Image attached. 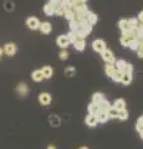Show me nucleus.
<instances>
[{
  "label": "nucleus",
  "mask_w": 143,
  "mask_h": 149,
  "mask_svg": "<svg viewBox=\"0 0 143 149\" xmlns=\"http://www.w3.org/2000/svg\"><path fill=\"white\" fill-rule=\"evenodd\" d=\"M31 78H33L34 82H41L44 80V74L41 72V70H35V71L31 72Z\"/></svg>",
  "instance_id": "nucleus-16"
},
{
  "label": "nucleus",
  "mask_w": 143,
  "mask_h": 149,
  "mask_svg": "<svg viewBox=\"0 0 143 149\" xmlns=\"http://www.w3.org/2000/svg\"><path fill=\"white\" fill-rule=\"evenodd\" d=\"M111 107H112V104H111L110 102L105 98V100L98 104V109H100V111H102V112H107V111L111 108Z\"/></svg>",
  "instance_id": "nucleus-23"
},
{
  "label": "nucleus",
  "mask_w": 143,
  "mask_h": 149,
  "mask_svg": "<svg viewBox=\"0 0 143 149\" xmlns=\"http://www.w3.org/2000/svg\"><path fill=\"white\" fill-rule=\"evenodd\" d=\"M102 58H103V61L105 62H107V63H114L116 62V57H114V55H113V52L111 50H105L102 54Z\"/></svg>",
  "instance_id": "nucleus-6"
},
{
  "label": "nucleus",
  "mask_w": 143,
  "mask_h": 149,
  "mask_svg": "<svg viewBox=\"0 0 143 149\" xmlns=\"http://www.w3.org/2000/svg\"><path fill=\"white\" fill-rule=\"evenodd\" d=\"M4 9H5L6 11H13L14 9H15V4H14L11 0H6V1L4 3Z\"/></svg>",
  "instance_id": "nucleus-33"
},
{
  "label": "nucleus",
  "mask_w": 143,
  "mask_h": 149,
  "mask_svg": "<svg viewBox=\"0 0 143 149\" xmlns=\"http://www.w3.org/2000/svg\"><path fill=\"white\" fill-rule=\"evenodd\" d=\"M86 20L89 21L90 25H95V24H97V21H98V16L96 15L95 13L90 11L89 14H87V16H86Z\"/></svg>",
  "instance_id": "nucleus-18"
},
{
  "label": "nucleus",
  "mask_w": 143,
  "mask_h": 149,
  "mask_svg": "<svg viewBox=\"0 0 143 149\" xmlns=\"http://www.w3.org/2000/svg\"><path fill=\"white\" fill-rule=\"evenodd\" d=\"M136 129H137V130L143 129V116L137 119V123H136Z\"/></svg>",
  "instance_id": "nucleus-40"
},
{
  "label": "nucleus",
  "mask_w": 143,
  "mask_h": 149,
  "mask_svg": "<svg viewBox=\"0 0 143 149\" xmlns=\"http://www.w3.org/2000/svg\"><path fill=\"white\" fill-rule=\"evenodd\" d=\"M112 107L116 111H121V109H126V101H124L123 98H117L116 101L113 102Z\"/></svg>",
  "instance_id": "nucleus-13"
},
{
  "label": "nucleus",
  "mask_w": 143,
  "mask_h": 149,
  "mask_svg": "<svg viewBox=\"0 0 143 149\" xmlns=\"http://www.w3.org/2000/svg\"><path fill=\"white\" fill-rule=\"evenodd\" d=\"M92 49H93L96 52L102 54L105 50H107V46H106V42H105L103 40L97 39V40H93V41H92Z\"/></svg>",
  "instance_id": "nucleus-2"
},
{
  "label": "nucleus",
  "mask_w": 143,
  "mask_h": 149,
  "mask_svg": "<svg viewBox=\"0 0 143 149\" xmlns=\"http://www.w3.org/2000/svg\"><path fill=\"white\" fill-rule=\"evenodd\" d=\"M73 11H75V19H76V20H82V19H86L87 14L90 13L87 5H85V4H81V3L73 6Z\"/></svg>",
  "instance_id": "nucleus-1"
},
{
  "label": "nucleus",
  "mask_w": 143,
  "mask_h": 149,
  "mask_svg": "<svg viewBox=\"0 0 143 149\" xmlns=\"http://www.w3.org/2000/svg\"><path fill=\"white\" fill-rule=\"evenodd\" d=\"M138 133H140L141 139H143V129H140V130H138Z\"/></svg>",
  "instance_id": "nucleus-46"
},
{
  "label": "nucleus",
  "mask_w": 143,
  "mask_h": 149,
  "mask_svg": "<svg viewBox=\"0 0 143 149\" xmlns=\"http://www.w3.org/2000/svg\"><path fill=\"white\" fill-rule=\"evenodd\" d=\"M73 47H75L76 51H84L86 49V41L85 40H76L73 42Z\"/></svg>",
  "instance_id": "nucleus-19"
},
{
  "label": "nucleus",
  "mask_w": 143,
  "mask_h": 149,
  "mask_svg": "<svg viewBox=\"0 0 143 149\" xmlns=\"http://www.w3.org/2000/svg\"><path fill=\"white\" fill-rule=\"evenodd\" d=\"M59 57H60V60H62V61H66V60L68 58V52L66 50H61L60 54H59Z\"/></svg>",
  "instance_id": "nucleus-37"
},
{
  "label": "nucleus",
  "mask_w": 143,
  "mask_h": 149,
  "mask_svg": "<svg viewBox=\"0 0 143 149\" xmlns=\"http://www.w3.org/2000/svg\"><path fill=\"white\" fill-rule=\"evenodd\" d=\"M122 37H126L127 40H132L135 39L136 35H135V31L132 30H126V31H122Z\"/></svg>",
  "instance_id": "nucleus-29"
},
{
  "label": "nucleus",
  "mask_w": 143,
  "mask_h": 149,
  "mask_svg": "<svg viewBox=\"0 0 143 149\" xmlns=\"http://www.w3.org/2000/svg\"><path fill=\"white\" fill-rule=\"evenodd\" d=\"M44 13H45V15H47V16H52L55 14V6L49 1L47 4L44 5Z\"/></svg>",
  "instance_id": "nucleus-17"
},
{
  "label": "nucleus",
  "mask_w": 143,
  "mask_h": 149,
  "mask_svg": "<svg viewBox=\"0 0 143 149\" xmlns=\"http://www.w3.org/2000/svg\"><path fill=\"white\" fill-rule=\"evenodd\" d=\"M124 72H126V73H131V74H133V66H132L131 63H128V62H127L126 71H124ZM124 72H123V73H124Z\"/></svg>",
  "instance_id": "nucleus-42"
},
{
  "label": "nucleus",
  "mask_w": 143,
  "mask_h": 149,
  "mask_svg": "<svg viewBox=\"0 0 143 149\" xmlns=\"http://www.w3.org/2000/svg\"><path fill=\"white\" fill-rule=\"evenodd\" d=\"M70 29H71L72 32H76L78 29H80V24H78V20L73 19V20L70 21Z\"/></svg>",
  "instance_id": "nucleus-32"
},
{
  "label": "nucleus",
  "mask_w": 143,
  "mask_h": 149,
  "mask_svg": "<svg viewBox=\"0 0 143 149\" xmlns=\"http://www.w3.org/2000/svg\"><path fill=\"white\" fill-rule=\"evenodd\" d=\"M78 1H80V3H81V4H85V3H86V1H87V0H78Z\"/></svg>",
  "instance_id": "nucleus-49"
},
{
  "label": "nucleus",
  "mask_w": 143,
  "mask_h": 149,
  "mask_svg": "<svg viewBox=\"0 0 143 149\" xmlns=\"http://www.w3.org/2000/svg\"><path fill=\"white\" fill-rule=\"evenodd\" d=\"M80 149H89V148H87V147H81Z\"/></svg>",
  "instance_id": "nucleus-50"
},
{
  "label": "nucleus",
  "mask_w": 143,
  "mask_h": 149,
  "mask_svg": "<svg viewBox=\"0 0 143 149\" xmlns=\"http://www.w3.org/2000/svg\"><path fill=\"white\" fill-rule=\"evenodd\" d=\"M128 117H130V113H128L127 109H121V111H118L117 118H118L119 120H127Z\"/></svg>",
  "instance_id": "nucleus-25"
},
{
  "label": "nucleus",
  "mask_w": 143,
  "mask_h": 149,
  "mask_svg": "<svg viewBox=\"0 0 143 149\" xmlns=\"http://www.w3.org/2000/svg\"><path fill=\"white\" fill-rule=\"evenodd\" d=\"M118 27L122 31L128 30V21H127V19H121V20L118 21Z\"/></svg>",
  "instance_id": "nucleus-31"
},
{
  "label": "nucleus",
  "mask_w": 143,
  "mask_h": 149,
  "mask_svg": "<svg viewBox=\"0 0 143 149\" xmlns=\"http://www.w3.org/2000/svg\"><path fill=\"white\" fill-rule=\"evenodd\" d=\"M87 111H89V114H96L100 109H98V106L97 104H93L91 102V103L89 104V107H87Z\"/></svg>",
  "instance_id": "nucleus-30"
},
{
  "label": "nucleus",
  "mask_w": 143,
  "mask_h": 149,
  "mask_svg": "<svg viewBox=\"0 0 143 149\" xmlns=\"http://www.w3.org/2000/svg\"><path fill=\"white\" fill-rule=\"evenodd\" d=\"M51 101H52V98H51V95H50L49 92H41L39 95V103L41 106H44V107L49 106L51 103Z\"/></svg>",
  "instance_id": "nucleus-4"
},
{
  "label": "nucleus",
  "mask_w": 143,
  "mask_h": 149,
  "mask_svg": "<svg viewBox=\"0 0 143 149\" xmlns=\"http://www.w3.org/2000/svg\"><path fill=\"white\" fill-rule=\"evenodd\" d=\"M95 116H96V118H97L98 123H106V122H107V120L110 119V118H108V114H107V112L98 111V112H97V113H96Z\"/></svg>",
  "instance_id": "nucleus-15"
},
{
  "label": "nucleus",
  "mask_w": 143,
  "mask_h": 149,
  "mask_svg": "<svg viewBox=\"0 0 143 149\" xmlns=\"http://www.w3.org/2000/svg\"><path fill=\"white\" fill-rule=\"evenodd\" d=\"M46 149H56V147H55V146H52V144H50V146H49L47 148H46Z\"/></svg>",
  "instance_id": "nucleus-47"
},
{
  "label": "nucleus",
  "mask_w": 143,
  "mask_h": 149,
  "mask_svg": "<svg viewBox=\"0 0 143 149\" xmlns=\"http://www.w3.org/2000/svg\"><path fill=\"white\" fill-rule=\"evenodd\" d=\"M50 3H51L55 8L61 6V0H50Z\"/></svg>",
  "instance_id": "nucleus-43"
},
{
  "label": "nucleus",
  "mask_w": 143,
  "mask_h": 149,
  "mask_svg": "<svg viewBox=\"0 0 143 149\" xmlns=\"http://www.w3.org/2000/svg\"><path fill=\"white\" fill-rule=\"evenodd\" d=\"M40 24H41L40 20L35 16H29L26 19V26L29 27L30 30H38L40 27Z\"/></svg>",
  "instance_id": "nucleus-3"
},
{
  "label": "nucleus",
  "mask_w": 143,
  "mask_h": 149,
  "mask_svg": "<svg viewBox=\"0 0 143 149\" xmlns=\"http://www.w3.org/2000/svg\"><path fill=\"white\" fill-rule=\"evenodd\" d=\"M132 80H133V76H132V74L124 72V73L122 74L121 83H122V85H124V86H128V85H130V83L132 82Z\"/></svg>",
  "instance_id": "nucleus-21"
},
{
  "label": "nucleus",
  "mask_w": 143,
  "mask_h": 149,
  "mask_svg": "<svg viewBox=\"0 0 143 149\" xmlns=\"http://www.w3.org/2000/svg\"><path fill=\"white\" fill-rule=\"evenodd\" d=\"M103 100H105V97H103L102 93H100V92H96V93L92 95V103H93V104L98 106Z\"/></svg>",
  "instance_id": "nucleus-20"
},
{
  "label": "nucleus",
  "mask_w": 143,
  "mask_h": 149,
  "mask_svg": "<svg viewBox=\"0 0 143 149\" xmlns=\"http://www.w3.org/2000/svg\"><path fill=\"white\" fill-rule=\"evenodd\" d=\"M40 31L43 32V34L45 35H49L50 32L52 31V25H51V22H49V21H44V22H41L40 24Z\"/></svg>",
  "instance_id": "nucleus-10"
},
{
  "label": "nucleus",
  "mask_w": 143,
  "mask_h": 149,
  "mask_svg": "<svg viewBox=\"0 0 143 149\" xmlns=\"http://www.w3.org/2000/svg\"><path fill=\"white\" fill-rule=\"evenodd\" d=\"M41 72L44 74V78L49 80V78H51L52 74H54V68L51 66H49V65H45V66L41 68Z\"/></svg>",
  "instance_id": "nucleus-11"
},
{
  "label": "nucleus",
  "mask_w": 143,
  "mask_h": 149,
  "mask_svg": "<svg viewBox=\"0 0 143 149\" xmlns=\"http://www.w3.org/2000/svg\"><path fill=\"white\" fill-rule=\"evenodd\" d=\"M78 24H80V29H81L82 31H85L87 35H90V34H91V31H92V25L89 24V21H87L86 19L78 20Z\"/></svg>",
  "instance_id": "nucleus-8"
},
{
  "label": "nucleus",
  "mask_w": 143,
  "mask_h": 149,
  "mask_svg": "<svg viewBox=\"0 0 143 149\" xmlns=\"http://www.w3.org/2000/svg\"><path fill=\"white\" fill-rule=\"evenodd\" d=\"M63 14H65V9H63L62 6H57V8H55V15L63 16Z\"/></svg>",
  "instance_id": "nucleus-39"
},
{
  "label": "nucleus",
  "mask_w": 143,
  "mask_h": 149,
  "mask_svg": "<svg viewBox=\"0 0 143 149\" xmlns=\"http://www.w3.org/2000/svg\"><path fill=\"white\" fill-rule=\"evenodd\" d=\"M63 16H65V19H67L68 21L73 20V19H75V11H73V9H68V10H65Z\"/></svg>",
  "instance_id": "nucleus-28"
},
{
  "label": "nucleus",
  "mask_w": 143,
  "mask_h": 149,
  "mask_svg": "<svg viewBox=\"0 0 143 149\" xmlns=\"http://www.w3.org/2000/svg\"><path fill=\"white\" fill-rule=\"evenodd\" d=\"M114 65V68L117 70L119 72H124L126 71V66H127V62L124 61V60H116V62L113 63Z\"/></svg>",
  "instance_id": "nucleus-14"
},
{
  "label": "nucleus",
  "mask_w": 143,
  "mask_h": 149,
  "mask_svg": "<svg viewBox=\"0 0 143 149\" xmlns=\"http://www.w3.org/2000/svg\"><path fill=\"white\" fill-rule=\"evenodd\" d=\"M1 57H3V49L0 47V58H1Z\"/></svg>",
  "instance_id": "nucleus-48"
},
{
  "label": "nucleus",
  "mask_w": 143,
  "mask_h": 149,
  "mask_svg": "<svg viewBox=\"0 0 143 149\" xmlns=\"http://www.w3.org/2000/svg\"><path fill=\"white\" fill-rule=\"evenodd\" d=\"M122 72H119V71H117V70H116V71H114V73L112 74V77H111V78H112V81L113 82H121V78H122Z\"/></svg>",
  "instance_id": "nucleus-34"
},
{
  "label": "nucleus",
  "mask_w": 143,
  "mask_h": 149,
  "mask_svg": "<svg viewBox=\"0 0 143 149\" xmlns=\"http://www.w3.org/2000/svg\"><path fill=\"white\" fill-rule=\"evenodd\" d=\"M138 21H141L143 24V10L140 11V14H138Z\"/></svg>",
  "instance_id": "nucleus-45"
},
{
  "label": "nucleus",
  "mask_w": 143,
  "mask_h": 149,
  "mask_svg": "<svg viewBox=\"0 0 143 149\" xmlns=\"http://www.w3.org/2000/svg\"><path fill=\"white\" fill-rule=\"evenodd\" d=\"M66 36H67L68 41H70V44H73V42H75V41L77 40V37H76V35H75V32H72V31L68 32V34H67Z\"/></svg>",
  "instance_id": "nucleus-38"
},
{
  "label": "nucleus",
  "mask_w": 143,
  "mask_h": 149,
  "mask_svg": "<svg viewBox=\"0 0 143 149\" xmlns=\"http://www.w3.org/2000/svg\"><path fill=\"white\" fill-rule=\"evenodd\" d=\"M119 42H121V45L123 46V47H128V44H130V40H127L126 37H122L119 39Z\"/></svg>",
  "instance_id": "nucleus-41"
},
{
  "label": "nucleus",
  "mask_w": 143,
  "mask_h": 149,
  "mask_svg": "<svg viewBox=\"0 0 143 149\" xmlns=\"http://www.w3.org/2000/svg\"><path fill=\"white\" fill-rule=\"evenodd\" d=\"M127 21H128V30H132V31H135L137 29V26L140 25L138 24V19H136V17L127 19Z\"/></svg>",
  "instance_id": "nucleus-22"
},
{
  "label": "nucleus",
  "mask_w": 143,
  "mask_h": 149,
  "mask_svg": "<svg viewBox=\"0 0 143 149\" xmlns=\"http://www.w3.org/2000/svg\"><path fill=\"white\" fill-rule=\"evenodd\" d=\"M3 52H5V55L8 56H14L16 52H17V47H16V45L14 44V42H8L4 45V47H3Z\"/></svg>",
  "instance_id": "nucleus-5"
},
{
  "label": "nucleus",
  "mask_w": 143,
  "mask_h": 149,
  "mask_svg": "<svg viewBox=\"0 0 143 149\" xmlns=\"http://www.w3.org/2000/svg\"><path fill=\"white\" fill-rule=\"evenodd\" d=\"M85 122H86V124L89 125V127L93 128V127H96V125H97L98 120H97V118H96V116H95V114H89V116L86 117Z\"/></svg>",
  "instance_id": "nucleus-12"
},
{
  "label": "nucleus",
  "mask_w": 143,
  "mask_h": 149,
  "mask_svg": "<svg viewBox=\"0 0 143 149\" xmlns=\"http://www.w3.org/2000/svg\"><path fill=\"white\" fill-rule=\"evenodd\" d=\"M56 44L57 46H60L62 50H66L68 47V45H70V41H68L67 36L66 35H60L57 39H56Z\"/></svg>",
  "instance_id": "nucleus-7"
},
{
  "label": "nucleus",
  "mask_w": 143,
  "mask_h": 149,
  "mask_svg": "<svg viewBox=\"0 0 143 149\" xmlns=\"http://www.w3.org/2000/svg\"><path fill=\"white\" fill-rule=\"evenodd\" d=\"M63 72H65V74H66V76H75V73H76V68L75 67H72V66H68V67H66L65 68V71H63Z\"/></svg>",
  "instance_id": "nucleus-36"
},
{
  "label": "nucleus",
  "mask_w": 143,
  "mask_h": 149,
  "mask_svg": "<svg viewBox=\"0 0 143 149\" xmlns=\"http://www.w3.org/2000/svg\"><path fill=\"white\" fill-rule=\"evenodd\" d=\"M114 71H116L114 65L108 63V65H106V66H105V72H106V74H107L108 77H112V74L114 73Z\"/></svg>",
  "instance_id": "nucleus-26"
},
{
  "label": "nucleus",
  "mask_w": 143,
  "mask_h": 149,
  "mask_svg": "<svg viewBox=\"0 0 143 149\" xmlns=\"http://www.w3.org/2000/svg\"><path fill=\"white\" fill-rule=\"evenodd\" d=\"M16 92L19 93L21 97H25V96H27V93H29V87H27L26 83L20 82L19 85L16 86Z\"/></svg>",
  "instance_id": "nucleus-9"
},
{
  "label": "nucleus",
  "mask_w": 143,
  "mask_h": 149,
  "mask_svg": "<svg viewBox=\"0 0 143 149\" xmlns=\"http://www.w3.org/2000/svg\"><path fill=\"white\" fill-rule=\"evenodd\" d=\"M140 46H141V44L138 42V40H137V39H132V40H130V44H128V47H130L131 50H133V51H137L138 49H140Z\"/></svg>",
  "instance_id": "nucleus-27"
},
{
  "label": "nucleus",
  "mask_w": 143,
  "mask_h": 149,
  "mask_svg": "<svg viewBox=\"0 0 143 149\" xmlns=\"http://www.w3.org/2000/svg\"><path fill=\"white\" fill-rule=\"evenodd\" d=\"M49 122H50V124H51L52 127H59L60 123H61V120H60V118L57 117V116L51 114V116L49 117Z\"/></svg>",
  "instance_id": "nucleus-24"
},
{
  "label": "nucleus",
  "mask_w": 143,
  "mask_h": 149,
  "mask_svg": "<svg viewBox=\"0 0 143 149\" xmlns=\"http://www.w3.org/2000/svg\"><path fill=\"white\" fill-rule=\"evenodd\" d=\"M117 113H118V111H116V109L113 108V107H111V108L107 111V114H108V118H110V119L117 118Z\"/></svg>",
  "instance_id": "nucleus-35"
},
{
  "label": "nucleus",
  "mask_w": 143,
  "mask_h": 149,
  "mask_svg": "<svg viewBox=\"0 0 143 149\" xmlns=\"http://www.w3.org/2000/svg\"><path fill=\"white\" fill-rule=\"evenodd\" d=\"M137 54H138V57H141V58H143V44H141V46H140V49L137 50Z\"/></svg>",
  "instance_id": "nucleus-44"
}]
</instances>
